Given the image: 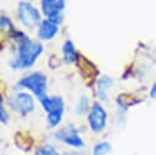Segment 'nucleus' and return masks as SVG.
<instances>
[{
    "label": "nucleus",
    "instance_id": "9b49d317",
    "mask_svg": "<svg viewBox=\"0 0 156 155\" xmlns=\"http://www.w3.org/2000/svg\"><path fill=\"white\" fill-rule=\"evenodd\" d=\"M62 57H63V62L67 63V65H71V63L77 62L78 52H77L76 46L72 43V40H66L63 43V46H62Z\"/></svg>",
    "mask_w": 156,
    "mask_h": 155
},
{
    "label": "nucleus",
    "instance_id": "0eeeda50",
    "mask_svg": "<svg viewBox=\"0 0 156 155\" xmlns=\"http://www.w3.org/2000/svg\"><path fill=\"white\" fill-rule=\"evenodd\" d=\"M43 13L51 22L60 24L63 22V10L66 6V0H41L40 1Z\"/></svg>",
    "mask_w": 156,
    "mask_h": 155
},
{
    "label": "nucleus",
    "instance_id": "dca6fc26",
    "mask_svg": "<svg viewBox=\"0 0 156 155\" xmlns=\"http://www.w3.org/2000/svg\"><path fill=\"white\" fill-rule=\"evenodd\" d=\"M0 122L1 123H7L9 122V115H7V111L4 107V100H2L1 93H0Z\"/></svg>",
    "mask_w": 156,
    "mask_h": 155
},
{
    "label": "nucleus",
    "instance_id": "f3484780",
    "mask_svg": "<svg viewBox=\"0 0 156 155\" xmlns=\"http://www.w3.org/2000/svg\"><path fill=\"white\" fill-rule=\"evenodd\" d=\"M149 94H150V98H151V99H156V82L151 85Z\"/></svg>",
    "mask_w": 156,
    "mask_h": 155
},
{
    "label": "nucleus",
    "instance_id": "6e6552de",
    "mask_svg": "<svg viewBox=\"0 0 156 155\" xmlns=\"http://www.w3.org/2000/svg\"><path fill=\"white\" fill-rule=\"evenodd\" d=\"M55 138L76 149H80L84 146V140L82 139L78 131L73 126H67V127L61 128L60 131L55 133Z\"/></svg>",
    "mask_w": 156,
    "mask_h": 155
},
{
    "label": "nucleus",
    "instance_id": "1a4fd4ad",
    "mask_svg": "<svg viewBox=\"0 0 156 155\" xmlns=\"http://www.w3.org/2000/svg\"><path fill=\"white\" fill-rule=\"evenodd\" d=\"M58 33V24L50 20H43L38 26V38L40 40H51Z\"/></svg>",
    "mask_w": 156,
    "mask_h": 155
},
{
    "label": "nucleus",
    "instance_id": "f03ea898",
    "mask_svg": "<svg viewBox=\"0 0 156 155\" xmlns=\"http://www.w3.org/2000/svg\"><path fill=\"white\" fill-rule=\"evenodd\" d=\"M41 106L44 111L46 112L48 117V126L49 128H55L57 127L63 117V111H65V104L61 96H45L44 99L40 100Z\"/></svg>",
    "mask_w": 156,
    "mask_h": 155
},
{
    "label": "nucleus",
    "instance_id": "2eb2a0df",
    "mask_svg": "<svg viewBox=\"0 0 156 155\" xmlns=\"http://www.w3.org/2000/svg\"><path fill=\"white\" fill-rule=\"evenodd\" d=\"M4 29H10V31H15L13 29V24L11 22V20L7 16H0V32Z\"/></svg>",
    "mask_w": 156,
    "mask_h": 155
},
{
    "label": "nucleus",
    "instance_id": "f257e3e1",
    "mask_svg": "<svg viewBox=\"0 0 156 155\" xmlns=\"http://www.w3.org/2000/svg\"><path fill=\"white\" fill-rule=\"evenodd\" d=\"M12 33H13L12 37L18 43V48H17V56L11 61V67L13 70L32 67L43 52L41 43L30 39L29 37L24 35L22 32L13 31Z\"/></svg>",
    "mask_w": 156,
    "mask_h": 155
},
{
    "label": "nucleus",
    "instance_id": "a211bd4d",
    "mask_svg": "<svg viewBox=\"0 0 156 155\" xmlns=\"http://www.w3.org/2000/svg\"><path fill=\"white\" fill-rule=\"evenodd\" d=\"M63 155H84V154H82L79 151H68V153H65Z\"/></svg>",
    "mask_w": 156,
    "mask_h": 155
},
{
    "label": "nucleus",
    "instance_id": "4468645a",
    "mask_svg": "<svg viewBox=\"0 0 156 155\" xmlns=\"http://www.w3.org/2000/svg\"><path fill=\"white\" fill-rule=\"evenodd\" d=\"M35 155H60L52 145H41L35 151Z\"/></svg>",
    "mask_w": 156,
    "mask_h": 155
},
{
    "label": "nucleus",
    "instance_id": "423d86ee",
    "mask_svg": "<svg viewBox=\"0 0 156 155\" xmlns=\"http://www.w3.org/2000/svg\"><path fill=\"white\" fill-rule=\"evenodd\" d=\"M88 124L91 132L101 133L107 126V111L100 103H94L88 112Z\"/></svg>",
    "mask_w": 156,
    "mask_h": 155
},
{
    "label": "nucleus",
    "instance_id": "ddd939ff",
    "mask_svg": "<svg viewBox=\"0 0 156 155\" xmlns=\"http://www.w3.org/2000/svg\"><path fill=\"white\" fill-rule=\"evenodd\" d=\"M111 144L108 142H99L94 145L91 155H107L111 151Z\"/></svg>",
    "mask_w": 156,
    "mask_h": 155
},
{
    "label": "nucleus",
    "instance_id": "20e7f679",
    "mask_svg": "<svg viewBox=\"0 0 156 155\" xmlns=\"http://www.w3.org/2000/svg\"><path fill=\"white\" fill-rule=\"evenodd\" d=\"M17 16L20 22L28 29H33L41 22L40 12L28 1H20L17 6Z\"/></svg>",
    "mask_w": 156,
    "mask_h": 155
},
{
    "label": "nucleus",
    "instance_id": "39448f33",
    "mask_svg": "<svg viewBox=\"0 0 156 155\" xmlns=\"http://www.w3.org/2000/svg\"><path fill=\"white\" fill-rule=\"evenodd\" d=\"M7 103L10 105V107L18 112L21 116H27L28 114H30L34 110V100L32 98L30 94L24 93V92H18V93H13L9 96Z\"/></svg>",
    "mask_w": 156,
    "mask_h": 155
},
{
    "label": "nucleus",
    "instance_id": "7ed1b4c3",
    "mask_svg": "<svg viewBox=\"0 0 156 155\" xmlns=\"http://www.w3.org/2000/svg\"><path fill=\"white\" fill-rule=\"evenodd\" d=\"M17 87L29 89L39 100H41L46 96L48 79H46V76L43 72L37 71V72H32V73L22 77L18 81Z\"/></svg>",
    "mask_w": 156,
    "mask_h": 155
},
{
    "label": "nucleus",
    "instance_id": "f8f14e48",
    "mask_svg": "<svg viewBox=\"0 0 156 155\" xmlns=\"http://www.w3.org/2000/svg\"><path fill=\"white\" fill-rule=\"evenodd\" d=\"M90 107L91 106H90L89 99L87 96H80L79 100H78V103H77V105H76V112L79 116H84L85 114L89 112Z\"/></svg>",
    "mask_w": 156,
    "mask_h": 155
},
{
    "label": "nucleus",
    "instance_id": "9d476101",
    "mask_svg": "<svg viewBox=\"0 0 156 155\" xmlns=\"http://www.w3.org/2000/svg\"><path fill=\"white\" fill-rule=\"evenodd\" d=\"M113 85V79L110 76H102L96 82V95L99 100L107 101L108 100V92Z\"/></svg>",
    "mask_w": 156,
    "mask_h": 155
}]
</instances>
